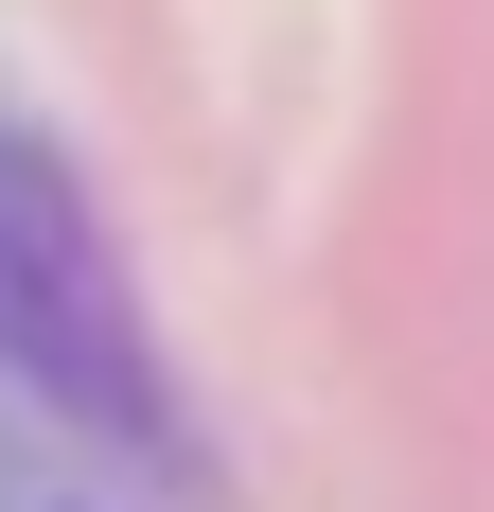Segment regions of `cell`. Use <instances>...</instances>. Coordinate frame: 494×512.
Segmentation results:
<instances>
[{"label":"cell","instance_id":"obj_1","mask_svg":"<svg viewBox=\"0 0 494 512\" xmlns=\"http://www.w3.org/2000/svg\"><path fill=\"white\" fill-rule=\"evenodd\" d=\"M0 407L71 424V442H177L142 371V301L36 124H0Z\"/></svg>","mask_w":494,"mask_h":512}]
</instances>
